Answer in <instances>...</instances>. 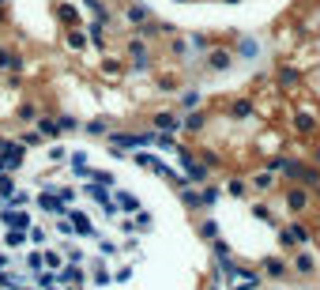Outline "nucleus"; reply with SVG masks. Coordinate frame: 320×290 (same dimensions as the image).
<instances>
[{"label": "nucleus", "mask_w": 320, "mask_h": 290, "mask_svg": "<svg viewBox=\"0 0 320 290\" xmlns=\"http://www.w3.org/2000/svg\"><path fill=\"white\" fill-rule=\"evenodd\" d=\"M128 19H132V23H144L147 11H144V8H132V11H128Z\"/></svg>", "instance_id": "10"}, {"label": "nucleus", "mask_w": 320, "mask_h": 290, "mask_svg": "<svg viewBox=\"0 0 320 290\" xmlns=\"http://www.w3.org/2000/svg\"><path fill=\"white\" fill-rule=\"evenodd\" d=\"M23 238H26V234H23V226H11L4 241H8V245H23Z\"/></svg>", "instance_id": "6"}, {"label": "nucleus", "mask_w": 320, "mask_h": 290, "mask_svg": "<svg viewBox=\"0 0 320 290\" xmlns=\"http://www.w3.org/2000/svg\"><path fill=\"white\" fill-rule=\"evenodd\" d=\"M185 166H188V181H196V185L207 181V170H203V166H192V162H185Z\"/></svg>", "instance_id": "3"}, {"label": "nucleus", "mask_w": 320, "mask_h": 290, "mask_svg": "<svg viewBox=\"0 0 320 290\" xmlns=\"http://www.w3.org/2000/svg\"><path fill=\"white\" fill-rule=\"evenodd\" d=\"M117 204L125 207V211H140V200H136L132 192H121V196H117Z\"/></svg>", "instance_id": "2"}, {"label": "nucleus", "mask_w": 320, "mask_h": 290, "mask_svg": "<svg viewBox=\"0 0 320 290\" xmlns=\"http://www.w3.org/2000/svg\"><path fill=\"white\" fill-rule=\"evenodd\" d=\"M0 64H4V68H19V57H11V53H0Z\"/></svg>", "instance_id": "9"}, {"label": "nucleus", "mask_w": 320, "mask_h": 290, "mask_svg": "<svg viewBox=\"0 0 320 290\" xmlns=\"http://www.w3.org/2000/svg\"><path fill=\"white\" fill-rule=\"evenodd\" d=\"M42 264H49V268H60V256H57V253H45V256H42Z\"/></svg>", "instance_id": "11"}, {"label": "nucleus", "mask_w": 320, "mask_h": 290, "mask_svg": "<svg viewBox=\"0 0 320 290\" xmlns=\"http://www.w3.org/2000/svg\"><path fill=\"white\" fill-rule=\"evenodd\" d=\"M38 204H42V207H45V211H64V204H60V200H57V196H49V192H45V196H42V200H38Z\"/></svg>", "instance_id": "5"}, {"label": "nucleus", "mask_w": 320, "mask_h": 290, "mask_svg": "<svg viewBox=\"0 0 320 290\" xmlns=\"http://www.w3.org/2000/svg\"><path fill=\"white\" fill-rule=\"evenodd\" d=\"M79 279H83V275H79L76 268H64V275H60V283H79Z\"/></svg>", "instance_id": "8"}, {"label": "nucleus", "mask_w": 320, "mask_h": 290, "mask_svg": "<svg viewBox=\"0 0 320 290\" xmlns=\"http://www.w3.org/2000/svg\"><path fill=\"white\" fill-rule=\"evenodd\" d=\"M155 136H125V132H113L110 136V144H117V147H125V151H136V147H144V144H151Z\"/></svg>", "instance_id": "1"}, {"label": "nucleus", "mask_w": 320, "mask_h": 290, "mask_svg": "<svg viewBox=\"0 0 320 290\" xmlns=\"http://www.w3.org/2000/svg\"><path fill=\"white\" fill-rule=\"evenodd\" d=\"M177 125H181V121H177L173 113H159V128H169V132H173Z\"/></svg>", "instance_id": "7"}, {"label": "nucleus", "mask_w": 320, "mask_h": 290, "mask_svg": "<svg viewBox=\"0 0 320 290\" xmlns=\"http://www.w3.org/2000/svg\"><path fill=\"white\" fill-rule=\"evenodd\" d=\"M72 226H76V230L83 234V238H91V234H94V230H91V222H87L83 215H72Z\"/></svg>", "instance_id": "4"}, {"label": "nucleus", "mask_w": 320, "mask_h": 290, "mask_svg": "<svg viewBox=\"0 0 320 290\" xmlns=\"http://www.w3.org/2000/svg\"><path fill=\"white\" fill-rule=\"evenodd\" d=\"M234 117H249V102H237L234 106Z\"/></svg>", "instance_id": "13"}, {"label": "nucleus", "mask_w": 320, "mask_h": 290, "mask_svg": "<svg viewBox=\"0 0 320 290\" xmlns=\"http://www.w3.org/2000/svg\"><path fill=\"white\" fill-rule=\"evenodd\" d=\"M8 192H11V181H8V177H0V196H8Z\"/></svg>", "instance_id": "14"}, {"label": "nucleus", "mask_w": 320, "mask_h": 290, "mask_svg": "<svg viewBox=\"0 0 320 290\" xmlns=\"http://www.w3.org/2000/svg\"><path fill=\"white\" fill-rule=\"evenodd\" d=\"M200 234H203V238H215V234H219V226H215V222H203Z\"/></svg>", "instance_id": "12"}]
</instances>
